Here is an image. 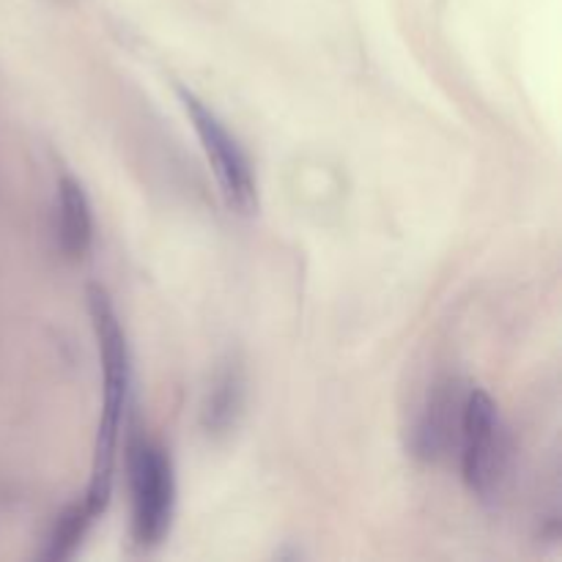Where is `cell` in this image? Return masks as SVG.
<instances>
[{"mask_svg":"<svg viewBox=\"0 0 562 562\" xmlns=\"http://www.w3.org/2000/svg\"><path fill=\"white\" fill-rule=\"evenodd\" d=\"M88 307H91L93 335H97L99 360H102L104 379V404L102 417H99L97 434V456H93V475L88 486L86 505L97 519L108 508L110 488H113V467H115V442H119L121 409L126 401V387H130V351H126L124 329H121L119 316H115L110 296L102 285L88 289Z\"/></svg>","mask_w":562,"mask_h":562,"instance_id":"cell-1","label":"cell"},{"mask_svg":"<svg viewBox=\"0 0 562 562\" xmlns=\"http://www.w3.org/2000/svg\"><path fill=\"white\" fill-rule=\"evenodd\" d=\"M456 445L461 450V472L470 492L481 499L497 497L508 472L510 448L497 404L483 390L464 395Z\"/></svg>","mask_w":562,"mask_h":562,"instance_id":"cell-2","label":"cell"},{"mask_svg":"<svg viewBox=\"0 0 562 562\" xmlns=\"http://www.w3.org/2000/svg\"><path fill=\"white\" fill-rule=\"evenodd\" d=\"M132 541L137 549H154L165 541L173 521L176 481L170 456L162 445L135 437L130 448Z\"/></svg>","mask_w":562,"mask_h":562,"instance_id":"cell-3","label":"cell"},{"mask_svg":"<svg viewBox=\"0 0 562 562\" xmlns=\"http://www.w3.org/2000/svg\"><path fill=\"white\" fill-rule=\"evenodd\" d=\"M181 102H184L187 115L192 121V130H195L198 140H201L203 154H206L209 165H212L214 176H217V184L223 190L225 201L231 209L241 214H250L258 206V192H256V179H252V168L247 154L241 151V146L236 143V137L225 130L223 121L214 115V110H209L195 93L179 91Z\"/></svg>","mask_w":562,"mask_h":562,"instance_id":"cell-4","label":"cell"},{"mask_svg":"<svg viewBox=\"0 0 562 562\" xmlns=\"http://www.w3.org/2000/svg\"><path fill=\"white\" fill-rule=\"evenodd\" d=\"M245 406V371L236 360L223 362L212 379L206 401L201 409V423L209 434H228L239 423Z\"/></svg>","mask_w":562,"mask_h":562,"instance_id":"cell-5","label":"cell"},{"mask_svg":"<svg viewBox=\"0 0 562 562\" xmlns=\"http://www.w3.org/2000/svg\"><path fill=\"white\" fill-rule=\"evenodd\" d=\"M58 239L69 258H82L93 239V214L86 190L71 176L58 181Z\"/></svg>","mask_w":562,"mask_h":562,"instance_id":"cell-6","label":"cell"}]
</instances>
